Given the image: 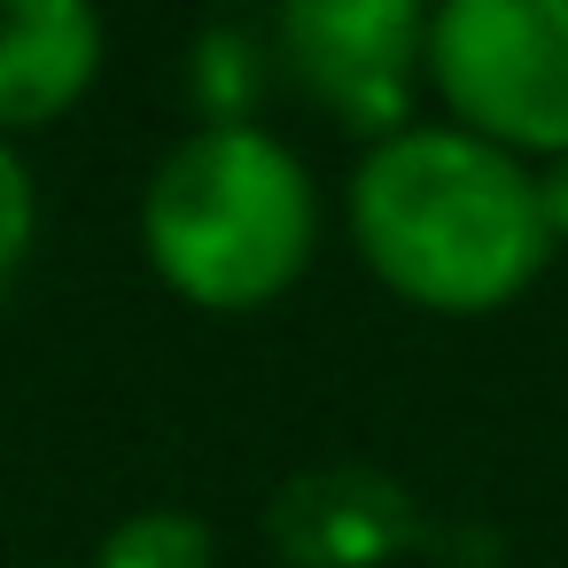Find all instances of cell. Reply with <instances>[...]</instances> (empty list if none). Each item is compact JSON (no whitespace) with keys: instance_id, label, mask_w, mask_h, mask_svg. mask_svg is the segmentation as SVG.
Listing matches in <instances>:
<instances>
[{"instance_id":"obj_1","label":"cell","mask_w":568,"mask_h":568,"mask_svg":"<svg viewBox=\"0 0 568 568\" xmlns=\"http://www.w3.org/2000/svg\"><path fill=\"white\" fill-rule=\"evenodd\" d=\"M351 242L366 273L444 320L506 312L552 265L537 172L459 125H405L351 172Z\"/></svg>"},{"instance_id":"obj_2","label":"cell","mask_w":568,"mask_h":568,"mask_svg":"<svg viewBox=\"0 0 568 568\" xmlns=\"http://www.w3.org/2000/svg\"><path fill=\"white\" fill-rule=\"evenodd\" d=\"M141 250L195 312H265L320 250L312 164L265 125H195L141 187Z\"/></svg>"},{"instance_id":"obj_3","label":"cell","mask_w":568,"mask_h":568,"mask_svg":"<svg viewBox=\"0 0 568 568\" xmlns=\"http://www.w3.org/2000/svg\"><path fill=\"white\" fill-rule=\"evenodd\" d=\"M428 87L444 125L568 164V0H444L428 9Z\"/></svg>"},{"instance_id":"obj_4","label":"cell","mask_w":568,"mask_h":568,"mask_svg":"<svg viewBox=\"0 0 568 568\" xmlns=\"http://www.w3.org/2000/svg\"><path fill=\"white\" fill-rule=\"evenodd\" d=\"M273 63L366 149L420 125L428 9L420 0H288L273 17Z\"/></svg>"},{"instance_id":"obj_5","label":"cell","mask_w":568,"mask_h":568,"mask_svg":"<svg viewBox=\"0 0 568 568\" xmlns=\"http://www.w3.org/2000/svg\"><path fill=\"white\" fill-rule=\"evenodd\" d=\"M102 17L87 0H0V141L40 133L102 79Z\"/></svg>"},{"instance_id":"obj_6","label":"cell","mask_w":568,"mask_h":568,"mask_svg":"<svg viewBox=\"0 0 568 568\" xmlns=\"http://www.w3.org/2000/svg\"><path fill=\"white\" fill-rule=\"evenodd\" d=\"M366 483H351V490H288L281 498V537H288V552L296 560H312V568H374V552L389 545V529H374V514H389V498H374V506H351Z\"/></svg>"},{"instance_id":"obj_7","label":"cell","mask_w":568,"mask_h":568,"mask_svg":"<svg viewBox=\"0 0 568 568\" xmlns=\"http://www.w3.org/2000/svg\"><path fill=\"white\" fill-rule=\"evenodd\" d=\"M94 568H219V545H211L203 514H187V506H149V514H125V521L94 545Z\"/></svg>"},{"instance_id":"obj_8","label":"cell","mask_w":568,"mask_h":568,"mask_svg":"<svg viewBox=\"0 0 568 568\" xmlns=\"http://www.w3.org/2000/svg\"><path fill=\"white\" fill-rule=\"evenodd\" d=\"M257 40L250 32H211L203 63H195V94H203V125H250V94H257Z\"/></svg>"},{"instance_id":"obj_9","label":"cell","mask_w":568,"mask_h":568,"mask_svg":"<svg viewBox=\"0 0 568 568\" xmlns=\"http://www.w3.org/2000/svg\"><path fill=\"white\" fill-rule=\"evenodd\" d=\"M32 234H40V187H32V164L17 156V141H0V296H9V281L24 273Z\"/></svg>"},{"instance_id":"obj_10","label":"cell","mask_w":568,"mask_h":568,"mask_svg":"<svg viewBox=\"0 0 568 568\" xmlns=\"http://www.w3.org/2000/svg\"><path fill=\"white\" fill-rule=\"evenodd\" d=\"M537 195H545V226H552V242H568V164H545V172H537Z\"/></svg>"}]
</instances>
